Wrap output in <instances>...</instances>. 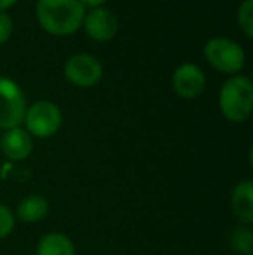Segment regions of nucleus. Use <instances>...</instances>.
<instances>
[{
    "instance_id": "nucleus-5",
    "label": "nucleus",
    "mask_w": 253,
    "mask_h": 255,
    "mask_svg": "<svg viewBox=\"0 0 253 255\" xmlns=\"http://www.w3.org/2000/svg\"><path fill=\"white\" fill-rule=\"evenodd\" d=\"M23 122L26 124L28 134H33L37 137H49L59 130L63 124V115L54 103L38 101L28 108Z\"/></svg>"
},
{
    "instance_id": "nucleus-17",
    "label": "nucleus",
    "mask_w": 253,
    "mask_h": 255,
    "mask_svg": "<svg viewBox=\"0 0 253 255\" xmlns=\"http://www.w3.org/2000/svg\"><path fill=\"white\" fill-rule=\"evenodd\" d=\"M82 5H88V7H94V9H97V7H101L102 3L106 2V0H80Z\"/></svg>"
},
{
    "instance_id": "nucleus-1",
    "label": "nucleus",
    "mask_w": 253,
    "mask_h": 255,
    "mask_svg": "<svg viewBox=\"0 0 253 255\" xmlns=\"http://www.w3.org/2000/svg\"><path fill=\"white\" fill-rule=\"evenodd\" d=\"M37 16L49 33L70 35L84 23L85 7L80 0H38Z\"/></svg>"
},
{
    "instance_id": "nucleus-7",
    "label": "nucleus",
    "mask_w": 253,
    "mask_h": 255,
    "mask_svg": "<svg viewBox=\"0 0 253 255\" xmlns=\"http://www.w3.org/2000/svg\"><path fill=\"white\" fill-rule=\"evenodd\" d=\"M173 89L184 99H194L205 89V73L192 63H184L173 73Z\"/></svg>"
},
{
    "instance_id": "nucleus-3",
    "label": "nucleus",
    "mask_w": 253,
    "mask_h": 255,
    "mask_svg": "<svg viewBox=\"0 0 253 255\" xmlns=\"http://www.w3.org/2000/svg\"><path fill=\"white\" fill-rule=\"evenodd\" d=\"M205 57L213 68L224 73H236L245 66V51L229 38L217 37L206 42Z\"/></svg>"
},
{
    "instance_id": "nucleus-19",
    "label": "nucleus",
    "mask_w": 253,
    "mask_h": 255,
    "mask_svg": "<svg viewBox=\"0 0 253 255\" xmlns=\"http://www.w3.org/2000/svg\"><path fill=\"white\" fill-rule=\"evenodd\" d=\"M250 255H253V254H250Z\"/></svg>"
},
{
    "instance_id": "nucleus-13",
    "label": "nucleus",
    "mask_w": 253,
    "mask_h": 255,
    "mask_svg": "<svg viewBox=\"0 0 253 255\" xmlns=\"http://www.w3.org/2000/svg\"><path fill=\"white\" fill-rule=\"evenodd\" d=\"M229 245L234 252L250 255L253 254V233L250 226H238L231 231L229 235Z\"/></svg>"
},
{
    "instance_id": "nucleus-12",
    "label": "nucleus",
    "mask_w": 253,
    "mask_h": 255,
    "mask_svg": "<svg viewBox=\"0 0 253 255\" xmlns=\"http://www.w3.org/2000/svg\"><path fill=\"white\" fill-rule=\"evenodd\" d=\"M49 214V203L44 196L40 195H30L23 198L17 205L16 215L23 222H38L45 219Z\"/></svg>"
},
{
    "instance_id": "nucleus-18",
    "label": "nucleus",
    "mask_w": 253,
    "mask_h": 255,
    "mask_svg": "<svg viewBox=\"0 0 253 255\" xmlns=\"http://www.w3.org/2000/svg\"><path fill=\"white\" fill-rule=\"evenodd\" d=\"M14 2H16V0H0V10H3V9H7V7H10Z\"/></svg>"
},
{
    "instance_id": "nucleus-8",
    "label": "nucleus",
    "mask_w": 253,
    "mask_h": 255,
    "mask_svg": "<svg viewBox=\"0 0 253 255\" xmlns=\"http://www.w3.org/2000/svg\"><path fill=\"white\" fill-rule=\"evenodd\" d=\"M84 24L88 37H92L97 42L111 40L115 37L116 30H118V21H116L115 14L111 10L104 9V7L92 9L84 17Z\"/></svg>"
},
{
    "instance_id": "nucleus-4",
    "label": "nucleus",
    "mask_w": 253,
    "mask_h": 255,
    "mask_svg": "<svg viewBox=\"0 0 253 255\" xmlns=\"http://www.w3.org/2000/svg\"><path fill=\"white\" fill-rule=\"evenodd\" d=\"M26 113V99L23 91L10 78L0 77V128L19 127Z\"/></svg>"
},
{
    "instance_id": "nucleus-2",
    "label": "nucleus",
    "mask_w": 253,
    "mask_h": 255,
    "mask_svg": "<svg viewBox=\"0 0 253 255\" xmlns=\"http://www.w3.org/2000/svg\"><path fill=\"white\" fill-rule=\"evenodd\" d=\"M222 115L231 122H245L253 110V85L245 75H236L224 82L219 96Z\"/></svg>"
},
{
    "instance_id": "nucleus-15",
    "label": "nucleus",
    "mask_w": 253,
    "mask_h": 255,
    "mask_svg": "<svg viewBox=\"0 0 253 255\" xmlns=\"http://www.w3.org/2000/svg\"><path fill=\"white\" fill-rule=\"evenodd\" d=\"M14 229V214L9 210V207L0 203V240L10 235Z\"/></svg>"
},
{
    "instance_id": "nucleus-9",
    "label": "nucleus",
    "mask_w": 253,
    "mask_h": 255,
    "mask_svg": "<svg viewBox=\"0 0 253 255\" xmlns=\"http://www.w3.org/2000/svg\"><path fill=\"white\" fill-rule=\"evenodd\" d=\"M3 154L9 160H24L30 156V153L33 151V142H31V135L28 134L24 128L14 127L3 134L2 142H0Z\"/></svg>"
},
{
    "instance_id": "nucleus-6",
    "label": "nucleus",
    "mask_w": 253,
    "mask_h": 255,
    "mask_svg": "<svg viewBox=\"0 0 253 255\" xmlns=\"http://www.w3.org/2000/svg\"><path fill=\"white\" fill-rule=\"evenodd\" d=\"M64 75L75 85L90 87L102 77V66L90 54H75L64 64Z\"/></svg>"
},
{
    "instance_id": "nucleus-14",
    "label": "nucleus",
    "mask_w": 253,
    "mask_h": 255,
    "mask_svg": "<svg viewBox=\"0 0 253 255\" xmlns=\"http://www.w3.org/2000/svg\"><path fill=\"white\" fill-rule=\"evenodd\" d=\"M238 23L248 38L253 37V0H243L238 10Z\"/></svg>"
},
{
    "instance_id": "nucleus-11",
    "label": "nucleus",
    "mask_w": 253,
    "mask_h": 255,
    "mask_svg": "<svg viewBox=\"0 0 253 255\" xmlns=\"http://www.w3.org/2000/svg\"><path fill=\"white\" fill-rule=\"evenodd\" d=\"M37 255H75V245L63 233H49L38 242Z\"/></svg>"
},
{
    "instance_id": "nucleus-16",
    "label": "nucleus",
    "mask_w": 253,
    "mask_h": 255,
    "mask_svg": "<svg viewBox=\"0 0 253 255\" xmlns=\"http://www.w3.org/2000/svg\"><path fill=\"white\" fill-rule=\"evenodd\" d=\"M10 33H12V21L5 12L0 10V44H3L10 37Z\"/></svg>"
},
{
    "instance_id": "nucleus-10",
    "label": "nucleus",
    "mask_w": 253,
    "mask_h": 255,
    "mask_svg": "<svg viewBox=\"0 0 253 255\" xmlns=\"http://www.w3.org/2000/svg\"><path fill=\"white\" fill-rule=\"evenodd\" d=\"M231 210L234 217L245 226L253 222V182L241 181L236 184L231 195Z\"/></svg>"
}]
</instances>
